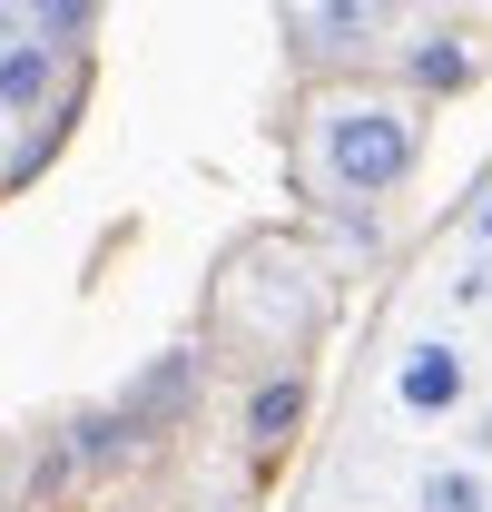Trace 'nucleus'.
<instances>
[{
	"mask_svg": "<svg viewBox=\"0 0 492 512\" xmlns=\"http://www.w3.org/2000/svg\"><path fill=\"white\" fill-rule=\"evenodd\" d=\"M296 424H306V375H266L256 394H246V444L256 453L296 444Z\"/></svg>",
	"mask_w": 492,
	"mask_h": 512,
	"instance_id": "obj_7",
	"label": "nucleus"
},
{
	"mask_svg": "<svg viewBox=\"0 0 492 512\" xmlns=\"http://www.w3.org/2000/svg\"><path fill=\"white\" fill-rule=\"evenodd\" d=\"M483 69V50L463 40V30H414L404 40V79H414V109H424V89H463Z\"/></svg>",
	"mask_w": 492,
	"mask_h": 512,
	"instance_id": "obj_5",
	"label": "nucleus"
},
{
	"mask_svg": "<svg viewBox=\"0 0 492 512\" xmlns=\"http://www.w3.org/2000/svg\"><path fill=\"white\" fill-rule=\"evenodd\" d=\"M414 512H492V473L463 453H433L414 463Z\"/></svg>",
	"mask_w": 492,
	"mask_h": 512,
	"instance_id": "obj_6",
	"label": "nucleus"
},
{
	"mask_svg": "<svg viewBox=\"0 0 492 512\" xmlns=\"http://www.w3.org/2000/svg\"><path fill=\"white\" fill-rule=\"evenodd\" d=\"M492 296V256H463V276H453V306H483Z\"/></svg>",
	"mask_w": 492,
	"mask_h": 512,
	"instance_id": "obj_8",
	"label": "nucleus"
},
{
	"mask_svg": "<svg viewBox=\"0 0 492 512\" xmlns=\"http://www.w3.org/2000/svg\"><path fill=\"white\" fill-rule=\"evenodd\" d=\"M0 512H10V473H0Z\"/></svg>",
	"mask_w": 492,
	"mask_h": 512,
	"instance_id": "obj_12",
	"label": "nucleus"
},
{
	"mask_svg": "<svg viewBox=\"0 0 492 512\" xmlns=\"http://www.w3.org/2000/svg\"><path fill=\"white\" fill-rule=\"evenodd\" d=\"M306 168L325 197L345 207H384L394 188H414L424 168V109L394 89H325L306 109Z\"/></svg>",
	"mask_w": 492,
	"mask_h": 512,
	"instance_id": "obj_1",
	"label": "nucleus"
},
{
	"mask_svg": "<svg viewBox=\"0 0 492 512\" xmlns=\"http://www.w3.org/2000/svg\"><path fill=\"white\" fill-rule=\"evenodd\" d=\"M276 30H286L306 60H374L384 30H394V10H374V0H306V10H286Z\"/></svg>",
	"mask_w": 492,
	"mask_h": 512,
	"instance_id": "obj_3",
	"label": "nucleus"
},
{
	"mask_svg": "<svg viewBox=\"0 0 492 512\" xmlns=\"http://www.w3.org/2000/svg\"><path fill=\"white\" fill-rule=\"evenodd\" d=\"M60 89H69V50H50V40H10L0 50V128H20V119H50L60 109Z\"/></svg>",
	"mask_w": 492,
	"mask_h": 512,
	"instance_id": "obj_4",
	"label": "nucleus"
},
{
	"mask_svg": "<svg viewBox=\"0 0 492 512\" xmlns=\"http://www.w3.org/2000/svg\"><path fill=\"white\" fill-rule=\"evenodd\" d=\"M463 463H483V473H492V404H473V453H463Z\"/></svg>",
	"mask_w": 492,
	"mask_h": 512,
	"instance_id": "obj_9",
	"label": "nucleus"
},
{
	"mask_svg": "<svg viewBox=\"0 0 492 512\" xmlns=\"http://www.w3.org/2000/svg\"><path fill=\"white\" fill-rule=\"evenodd\" d=\"M10 40H20V10H0V50H10Z\"/></svg>",
	"mask_w": 492,
	"mask_h": 512,
	"instance_id": "obj_11",
	"label": "nucleus"
},
{
	"mask_svg": "<svg viewBox=\"0 0 492 512\" xmlns=\"http://www.w3.org/2000/svg\"><path fill=\"white\" fill-rule=\"evenodd\" d=\"M463 227H473V256H492V188L473 197V217H463Z\"/></svg>",
	"mask_w": 492,
	"mask_h": 512,
	"instance_id": "obj_10",
	"label": "nucleus"
},
{
	"mask_svg": "<svg viewBox=\"0 0 492 512\" xmlns=\"http://www.w3.org/2000/svg\"><path fill=\"white\" fill-rule=\"evenodd\" d=\"M394 414H414V424L473 414V355H463V335H404L394 345Z\"/></svg>",
	"mask_w": 492,
	"mask_h": 512,
	"instance_id": "obj_2",
	"label": "nucleus"
}]
</instances>
